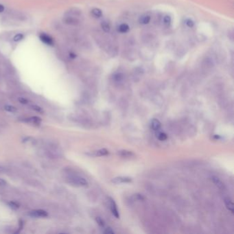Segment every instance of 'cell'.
I'll return each instance as SVG.
<instances>
[{"instance_id":"31","label":"cell","mask_w":234,"mask_h":234,"mask_svg":"<svg viewBox=\"0 0 234 234\" xmlns=\"http://www.w3.org/2000/svg\"><path fill=\"white\" fill-rule=\"evenodd\" d=\"M69 56H70V58H72V59H75L76 57V54H75L74 53H70Z\"/></svg>"},{"instance_id":"18","label":"cell","mask_w":234,"mask_h":234,"mask_svg":"<svg viewBox=\"0 0 234 234\" xmlns=\"http://www.w3.org/2000/svg\"><path fill=\"white\" fill-rule=\"evenodd\" d=\"M5 110L7 111H9V112L11 113H15L17 111L16 107H15L13 106H10V105H7L5 106Z\"/></svg>"},{"instance_id":"11","label":"cell","mask_w":234,"mask_h":234,"mask_svg":"<svg viewBox=\"0 0 234 234\" xmlns=\"http://www.w3.org/2000/svg\"><path fill=\"white\" fill-rule=\"evenodd\" d=\"M225 205L227 207V209L229 210V211L231 213L234 212V209H233V204L232 201L230 199L227 198L225 199Z\"/></svg>"},{"instance_id":"23","label":"cell","mask_w":234,"mask_h":234,"mask_svg":"<svg viewBox=\"0 0 234 234\" xmlns=\"http://www.w3.org/2000/svg\"><path fill=\"white\" fill-rule=\"evenodd\" d=\"M163 22H164L165 24H170L171 22V17L168 16V15H166V16H165L164 18H163Z\"/></svg>"},{"instance_id":"25","label":"cell","mask_w":234,"mask_h":234,"mask_svg":"<svg viewBox=\"0 0 234 234\" xmlns=\"http://www.w3.org/2000/svg\"><path fill=\"white\" fill-rule=\"evenodd\" d=\"M32 109H34V110L37 111V112H39V113H43V109H41V107H39V106H36V105H34L32 106Z\"/></svg>"},{"instance_id":"15","label":"cell","mask_w":234,"mask_h":234,"mask_svg":"<svg viewBox=\"0 0 234 234\" xmlns=\"http://www.w3.org/2000/svg\"><path fill=\"white\" fill-rule=\"evenodd\" d=\"M150 21V17L149 15H144V16L140 17L139 23L142 24H148Z\"/></svg>"},{"instance_id":"29","label":"cell","mask_w":234,"mask_h":234,"mask_svg":"<svg viewBox=\"0 0 234 234\" xmlns=\"http://www.w3.org/2000/svg\"><path fill=\"white\" fill-rule=\"evenodd\" d=\"M6 172V168H5L3 166L0 165V173H4Z\"/></svg>"},{"instance_id":"1","label":"cell","mask_w":234,"mask_h":234,"mask_svg":"<svg viewBox=\"0 0 234 234\" xmlns=\"http://www.w3.org/2000/svg\"><path fill=\"white\" fill-rule=\"evenodd\" d=\"M69 181L72 183L74 185H77L79 186H87L88 185V182L86 179L79 176L72 175L69 177Z\"/></svg>"},{"instance_id":"13","label":"cell","mask_w":234,"mask_h":234,"mask_svg":"<svg viewBox=\"0 0 234 234\" xmlns=\"http://www.w3.org/2000/svg\"><path fill=\"white\" fill-rule=\"evenodd\" d=\"M212 180L216 184V186L218 187L219 188H224V184H223L222 182L221 181L218 177H216V176H213V177L212 178Z\"/></svg>"},{"instance_id":"4","label":"cell","mask_w":234,"mask_h":234,"mask_svg":"<svg viewBox=\"0 0 234 234\" xmlns=\"http://www.w3.org/2000/svg\"><path fill=\"white\" fill-rule=\"evenodd\" d=\"M39 38L41 41L43 43H45L48 45H54V41L52 38L48 35H46L45 33H41L39 35Z\"/></svg>"},{"instance_id":"6","label":"cell","mask_w":234,"mask_h":234,"mask_svg":"<svg viewBox=\"0 0 234 234\" xmlns=\"http://www.w3.org/2000/svg\"><path fill=\"white\" fill-rule=\"evenodd\" d=\"M118 154L119 155V156H120L121 157L125 158V159H131L135 157V155L133 152L126 150H119V151H118Z\"/></svg>"},{"instance_id":"30","label":"cell","mask_w":234,"mask_h":234,"mask_svg":"<svg viewBox=\"0 0 234 234\" xmlns=\"http://www.w3.org/2000/svg\"><path fill=\"white\" fill-rule=\"evenodd\" d=\"M115 79L117 80H120L122 79V76L121 74H118V75H116V76H115Z\"/></svg>"},{"instance_id":"20","label":"cell","mask_w":234,"mask_h":234,"mask_svg":"<svg viewBox=\"0 0 234 234\" xmlns=\"http://www.w3.org/2000/svg\"><path fill=\"white\" fill-rule=\"evenodd\" d=\"M23 38V35H22V34H17V35H16L14 36L13 40H14V41H16V42H17V41H22Z\"/></svg>"},{"instance_id":"17","label":"cell","mask_w":234,"mask_h":234,"mask_svg":"<svg viewBox=\"0 0 234 234\" xmlns=\"http://www.w3.org/2000/svg\"><path fill=\"white\" fill-rule=\"evenodd\" d=\"M28 122H32V123L36 124H39L40 122L41 121V118H38V117H32V118H30L28 119Z\"/></svg>"},{"instance_id":"8","label":"cell","mask_w":234,"mask_h":234,"mask_svg":"<svg viewBox=\"0 0 234 234\" xmlns=\"http://www.w3.org/2000/svg\"><path fill=\"white\" fill-rule=\"evenodd\" d=\"M109 150H106V149H102L100 150H98L97 151L93 152L91 155L93 156V157H102V156H105L109 155Z\"/></svg>"},{"instance_id":"7","label":"cell","mask_w":234,"mask_h":234,"mask_svg":"<svg viewBox=\"0 0 234 234\" xmlns=\"http://www.w3.org/2000/svg\"><path fill=\"white\" fill-rule=\"evenodd\" d=\"M30 215L32 216L33 217H42V218H45L47 217L48 216V213H47L45 211H43V210H35V211H32L30 213Z\"/></svg>"},{"instance_id":"22","label":"cell","mask_w":234,"mask_h":234,"mask_svg":"<svg viewBox=\"0 0 234 234\" xmlns=\"http://www.w3.org/2000/svg\"><path fill=\"white\" fill-rule=\"evenodd\" d=\"M186 24L187 25V26L189 28H192L194 25V23L192 20L191 19H187L186 21Z\"/></svg>"},{"instance_id":"9","label":"cell","mask_w":234,"mask_h":234,"mask_svg":"<svg viewBox=\"0 0 234 234\" xmlns=\"http://www.w3.org/2000/svg\"><path fill=\"white\" fill-rule=\"evenodd\" d=\"M81 14V11L76 8H73L70 9L69 11H67V16H72V17H77Z\"/></svg>"},{"instance_id":"28","label":"cell","mask_w":234,"mask_h":234,"mask_svg":"<svg viewBox=\"0 0 234 234\" xmlns=\"http://www.w3.org/2000/svg\"><path fill=\"white\" fill-rule=\"evenodd\" d=\"M7 184V182L4 180L3 179H0V186H6Z\"/></svg>"},{"instance_id":"12","label":"cell","mask_w":234,"mask_h":234,"mask_svg":"<svg viewBox=\"0 0 234 234\" xmlns=\"http://www.w3.org/2000/svg\"><path fill=\"white\" fill-rule=\"evenodd\" d=\"M130 30L129 26L126 23H122L118 27V31L121 33H126Z\"/></svg>"},{"instance_id":"10","label":"cell","mask_w":234,"mask_h":234,"mask_svg":"<svg viewBox=\"0 0 234 234\" xmlns=\"http://www.w3.org/2000/svg\"><path fill=\"white\" fill-rule=\"evenodd\" d=\"M150 126H151V128L152 130L157 131H159L161 128V123L157 119H153L151 121V124H150Z\"/></svg>"},{"instance_id":"24","label":"cell","mask_w":234,"mask_h":234,"mask_svg":"<svg viewBox=\"0 0 234 234\" xmlns=\"http://www.w3.org/2000/svg\"><path fill=\"white\" fill-rule=\"evenodd\" d=\"M9 205L10 206V207H12V209H17V208L19 207V204L17 203V202H10L9 203Z\"/></svg>"},{"instance_id":"3","label":"cell","mask_w":234,"mask_h":234,"mask_svg":"<svg viewBox=\"0 0 234 234\" xmlns=\"http://www.w3.org/2000/svg\"><path fill=\"white\" fill-rule=\"evenodd\" d=\"M63 22L67 25H74V26L78 25L80 23L79 20L77 18L74 17H72V16H67L65 17H64Z\"/></svg>"},{"instance_id":"26","label":"cell","mask_w":234,"mask_h":234,"mask_svg":"<svg viewBox=\"0 0 234 234\" xmlns=\"http://www.w3.org/2000/svg\"><path fill=\"white\" fill-rule=\"evenodd\" d=\"M19 101L22 104H23V105H26V104H28V100L25 99V98H19Z\"/></svg>"},{"instance_id":"5","label":"cell","mask_w":234,"mask_h":234,"mask_svg":"<svg viewBox=\"0 0 234 234\" xmlns=\"http://www.w3.org/2000/svg\"><path fill=\"white\" fill-rule=\"evenodd\" d=\"M132 181L131 178L127 177V176H118L112 179V182L113 183L119 184L124 183H130Z\"/></svg>"},{"instance_id":"14","label":"cell","mask_w":234,"mask_h":234,"mask_svg":"<svg viewBox=\"0 0 234 234\" xmlns=\"http://www.w3.org/2000/svg\"><path fill=\"white\" fill-rule=\"evenodd\" d=\"M92 14L93 15V16L95 17V18H100L102 16V10L99 8H93L92 10Z\"/></svg>"},{"instance_id":"21","label":"cell","mask_w":234,"mask_h":234,"mask_svg":"<svg viewBox=\"0 0 234 234\" xmlns=\"http://www.w3.org/2000/svg\"><path fill=\"white\" fill-rule=\"evenodd\" d=\"M95 220H96V222H97L98 224L100 226H101V227H104V226H105V222H104V220L100 217L96 218Z\"/></svg>"},{"instance_id":"19","label":"cell","mask_w":234,"mask_h":234,"mask_svg":"<svg viewBox=\"0 0 234 234\" xmlns=\"http://www.w3.org/2000/svg\"><path fill=\"white\" fill-rule=\"evenodd\" d=\"M167 135L164 133V132H160V133H159L158 135V139H159L160 141H165V140L167 139Z\"/></svg>"},{"instance_id":"16","label":"cell","mask_w":234,"mask_h":234,"mask_svg":"<svg viewBox=\"0 0 234 234\" xmlns=\"http://www.w3.org/2000/svg\"><path fill=\"white\" fill-rule=\"evenodd\" d=\"M101 28H102V29L105 31V32H109V31L111 30L110 25H109L108 22H102L101 23Z\"/></svg>"},{"instance_id":"32","label":"cell","mask_w":234,"mask_h":234,"mask_svg":"<svg viewBox=\"0 0 234 234\" xmlns=\"http://www.w3.org/2000/svg\"><path fill=\"white\" fill-rule=\"evenodd\" d=\"M4 10V6L3 5L0 4V12H2Z\"/></svg>"},{"instance_id":"27","label":"cell","mask_w":234,"mask_h":234,"mask_svg":"<svg viewBox=\"0 0 234 234\" xmlns=\"http://www.w3.org/2000/svg\"><path fill=\"white\" fill-rule=\"evenodd\" d=\"M115 233V232H114V231H113V230H112V229H111V228H110V227H109V228H107V229H106V230L105 231V233H106V234H109V233H111V234H113V233Z\"/></svg>"},{"instance_id":"2","label":"cell","mask_w":234,"mask_h":234,"mask_svg":"<svg viewBox=\"0 0 234 234\" xmlns=\"http://www.w3.org/2000/svg\"><path fill=\"white\" fill-rule=\"evenodd\" d=\"M109 206H110V209H111V212H112L113 215L116 218H119V212L118 210V207H117V205H116L115 201H114L112 198H111V197H109Z\"/></svg>"}]
</instances>
